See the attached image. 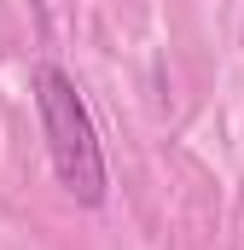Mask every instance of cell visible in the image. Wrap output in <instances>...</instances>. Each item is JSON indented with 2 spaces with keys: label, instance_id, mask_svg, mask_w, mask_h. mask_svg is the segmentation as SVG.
Listing matches in <instances>:
<instances>
[{
  "label": "cell",
  "instance_id": "1",
  "mask_svg": "<svg viewBox=\"0 0 244 250\" xmlns=\"http://www.w3.org/2000/svg\"><path fill=\"white\" fill-rule=\"evenodd\" d=\"M29 93L41 111V134H47V157H53L59 187L81 209H99L111 192V175H105V146H99V128H93V111H87L76 76L64 64L41 59L29 70Z\"/></svg>",
  "mask_w": 244,
  "mask_h": 250
}]
</instances>
